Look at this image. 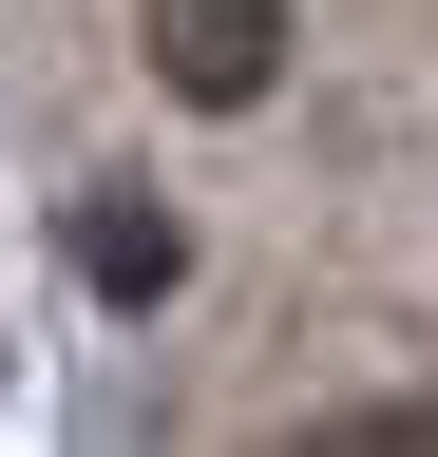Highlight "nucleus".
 Segmentation results:
<instances>
[{
	"label": "nucleus",
	"instance_id": "nucleus-1",
	"mask_svg": "<svg viewBox=\"0 0 438 457\" xmlns=\"http://www.w3.org/2000/svg\"><path fill=\"white\" fill-rule=\"evenodd\" d=\"M153 77H172L191 114H248L267 77H286V0H153Z\"/></svg>",
	"mask_w": 438,
	"mask_h": 457
},
{
	"label": "nucleus",
	"instance_id": "nucleus-3",
	"mask_svg": "<svg viewBox=\"0 0 438 457\" xmlns=\"http://www.w3.org/2000/svg\"><path fill=\"white\" fill-rule=\"evenodd\" d=\"M343 438H362V457H438V400H362Z\"/></svg>",
	"mask_w": 438,
	"mask_h": 457
},
{
	"label": "nucleus",
	"instance_id": "nucleus-2",
	"mask_svg": "<svg viewBox=\"0 0 438 457\" xmlns=\"http://www.w3.org/2000/svg\"><path fill=\"white\" fill-rule=\"evenodd\" d=\"M77 286H95V305H172V286H191V228L153 191H95L77 210Z\"/></svg>",
	"mask_w": 438,
	"mask_h": 457
}]
</instances>
